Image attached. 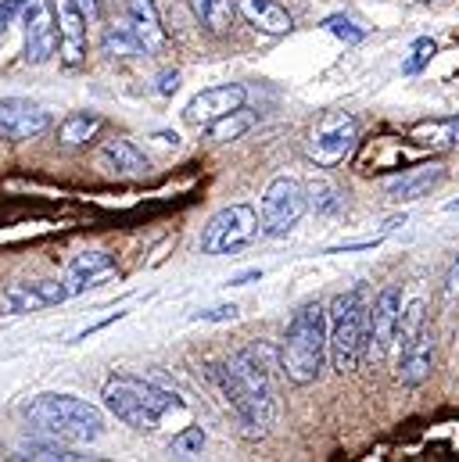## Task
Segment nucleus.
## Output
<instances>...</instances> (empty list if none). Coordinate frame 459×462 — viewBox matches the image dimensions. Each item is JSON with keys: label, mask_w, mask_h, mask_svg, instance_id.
Instances as JSON below:
<instances>
[{"label": "nucleus", "mask_w": 459, "mask_h": 462, "mask_svg": "<svg viewBox=\"0 0 459 462\" xmlns=\"http://www.w3.org/2000/svg\"><path fill=\"white\" fill-rule=\"evenodd\" d=\"M209 373L230 402V409L240 423V434L248 441L266 438L269 427L276 423V387H273L269 365L258 358V351L244 347L223 362H216Z\"/></svg>", "instance_id": "1"}, {"label": "nucleus", "mask_w": 459, "mask_h": 462, "mask_svg": "<svg viewBox=\"0 0 459 462\" xmlns=\"http://www.w3.org/2000/svg\"><path fill=\"white\" fill-rule=\"evenodd\" d=\"M22 420L40 434L65 445H90L105 434V412L76 394H36L22 405Z\"/></svg>", "instance_id": "2"}, {"label": "nucleus", "mask_w": 459, "mask_h": 462, "mask_svg": "<svg viewBox=\"0 0 459 462\" xmlns=\"http://www.w3.org/2000/svg\"><path fill=\"white\" fill-rule=\"evenodd\" d=\"M331 323H327V309L320 301H305L295 316H291V327L284 334V345H280V369L291 383L298 387H309L323 376L327 362H331Z\"/></svg>", "instance_id": "3"}, {"label": "nucleus", "mask_w": 459, "mask_h": 462, "mask_svg": "<svg viewBox=\"0 0 459 462\" xmlns=\"http://www.w3.org/2000/svg\"><path fill=\"white\" fill-rule=\"evenodd\" d=\"M101 398H105V409L118 423H126L140 434H155L165 423V416L187 412V405L176 391L158 387V383L140 380V376H112L105 383Z\"/></svg>", "instance_id": "4"}, {"label": "nucleus", "mask_w": 459, "mask_h": 462, "mask_svg": "<svg viewBox=\"0 0 459 462\" xmlns=\"http://www.w3.org/2000/svg\"><path fill=\"white\" fill-rule=\"evenodd\" d=\"M327 323H331V337H327L331 365L344 376L362 358V334H366V287L362 283H355L351 291H344L331 301Z\"/></svg>", "instance_id": "5"}, {"label": "nucleus", "mask_w": 459, "mask_h": 462, "mask_svg": "<svg viewBox=\"0 0 459 462\" xmlns=\"http://www.w3.org/2000/svg\"><path fill=\"white\" fill-rule=\"evenodd\" d=\"M258 233H262V223H258V212L251 205H230L205 223L201 251L205 254H237L248 244H255Z\"/></svg>", "instance_id": "6"}, {"label": "nucleus", "mask_w": 459, "mask_h": 462, "mask_svg": "<svg viewBox=\"0 0 459 462\" xmlns=\"http://www.w3.org/2000/svg\"><path fill=\"white\" fill-rule=\"evenodd\" d=\"M309 212V190L295 176H276L262 194V233L287 236Z\"/></svg>", "instance_id": "7"}, {"label": "nucleus", "mask_w": 459, "mask_h": 462, "mask_svg": "<svg viewBox=\"0 0 459 462\" xmlns=\"http://www.w3.org/2000/svg\"><path fill=\"white\" fill-rule=\"evenodd\" d=\"M355 143H359V122H355V116H348V112H327V116L313 125L309 143H305V154L316 165L331 169V165L344 162L355 151Z\"/></svg>", "instance_id": "8"}, {"label": "nucleus", "mask_w": 459, "mask_h": 462, "mask_svg": "<svg viewBox=\"0 0 459 462\" xmlns=\"http://www.w3.org/2000/svg\"><path fill=\"white\" fill-rule=\"evenodd\" d=\"M398 312H402V291L395 283L384 287L366 305V334H362V358L366 362H380L391 351L395 330H398Z\"/></svg>", "instance_id": "9"}, {"label": "nucleus", "mask_w": 459, "mask_h": 462, "mask_svg": "<svg viewBox=\"0 0 459 462\" xmlns=\"http://www.w3.org/2000/svg\"><path fill=\"white\" fill-rule=\"evenodd\" d=\"M18 25L25 29V65H43L58 54V14L54 0H22Z\"/></svg>", "instance_id": "10"}, {"label": "nucleus", "mask_w": 459, "mask_h": 462, "mask_svg": "<svg viewBox=\"0 0 459 462\" xmlns=\"http://www.w3.org/2000/svg\"><path fill=\"white\" fill-rule=\"evenodd\" d=\"M72 291L65 280H40V283H7L0 294V309L7 316H22V312H40L51 305L69 301Z\"/></svg>", "instance_id": "11"}, {"label": "nucleus", "mask_w": 459, "mask_h": 462, "mask_svg": "<svg viewBox=\"0 0 459 462\" xmlns=\"http://www.w3.org/2000/svg\"><path fill=\"white\" fill-rule=\"evenodd\" d=\"M244 101H248V90H244V87H237V83L209 87V90H201V94H194V97L187 101V108H183V122H187V125L205 129V125H212L216 118L230 116V112H237V108H244Z\"/></svg>", "instance_id": "12"}, {"label": "nucleus", "mask_w": 459, "mask_h": 462, "mask_svg": "<svg viewBox=\"0 0 459 462\" xmlns=\"http://www.w3.org/2000/svg\"><path fill=\"white\" fill-rule=\"evenodd\" d=\"M58 14V61L61 69H80L87 61V14L72 0H54Z\"/></svg>", "instance_id": "13"}, {"label": "nucleus", "mask_w": 459, "mask_h": 462, "mask_svg": "<svg viewBox=\"0 0 459 462\" xmlns=\"http://www.w3.org/2000/svg\"><path fill=\"white\" fill-rule=\"evenodd\" d=\"M51 129L47 108L25 97H0V140H33Z\"/></svg>", "instance_id": "14"}, {"label": "nucleus", "mask_w": 459, "mask_h": 462, "mask_svg": "<svg viewBox=\"0 0 459 462\" xmlns=\"http://www.w3.org/2000/svg\"><path fill=\"white\" fill-rule=\"evenodd\" d=\"M126 18H129V25L140 36L147 54H165L169 51V32L162 25V14H158L155 0H126Z\"/></svg>", "instance_id": "15"}, {"label": "nucleus", "mask_w": 459, "mask_h": 462, "mask_svg": "<svg viewBox=\"0 0 459 462\" xmlns=\"http://www.w3.org/2000/svg\"><path fill=\"white\" fill-rule=\"evenodd\" d=\"M435 358H438L435 330H424L406 351H398V383L402 387H420L435 373Z\"/></svg>", "instance_id": "16"}, {"label": "nucleus", "mask_w": 459, "mask_h": 462, "mask_svg": "<svg viewBox=\"0 0 459 462\" xmlns=\"http://www.w3.org/2000/svg\"><path fill=\"white\" fill-rule=\"evenodd\" d=\"M115 276V262L108 251H83L72 265H69V273H65V283H69V291H72V298L76 294H83V291H90V287H98L101 280H108Z\"/></svg>", "instance_id": "17"}, {"label": "nucleus", "mask_w": 459, "mask_h": 462, "mask_svg": "<svg viewBox=\"0 0 459 462\" xmlns=\"http://www.w3.org/2000/svg\"><path fill=\"white\" fill-rule=\"evenodd\" d=\"M237 11H240L258 32H266V36H287L291 25H295L291 11H287L284 4H276V0H237Z\"/></svg>", "instance_id": "18"}, {"label": "nucleus", "mask_w": 459, "mask_h": 462, "mask_svg": "<svg viewBox=\"0 0 459 462\" xmlns=\"http://www.w3.org/2000/svg\"><path fill=\"white\" fill-rule=\"evenodd\" d=\"M101 165L115 172V176H144L151 169V162L144 158V151L133 143V140H108L101 147Z\"/></svg>", "instance_id": "19"}, {"label": "nucleus", "mask_w": 459, "mask_h": 462, "mask_svg": "<svg viewBox=\"0 0 459 462\" xmlns=\"http://www.w3.org/2000/svg\"><path fill=\"white\" fill-rule=\"evenodd\" d=\"M442 180H445V169L442 165H420V169H409L406 176H398L395 183H388V198H395V201H417L427 190H435Z\"/></svg>", "instance_id": "20"}, {"label": "nucleus", "mask_w": 459, "mask_h": 462, "mask_svg": "<svg viewBox=\"0 0 459 462\" xmlns=\"http://www.w3.org/2000/svg\"><path fill=\"white\" fill-rule=\"evenodd\" d=\"M194 18L201 22L205 32L212 36H227L233 29V18H237V4L233 0H187Z\"/></svg>", "instance_id": "21"}, {"label": "nucleus", "mask_w": 459, "mask_h": 462, "mask_svg": "<svg viewBox=\"0 0 459 462\" xmlns=\"http://www.w3.org/2000/svg\"><path fill=\"white\" fill-rule=\"evenodd\" d=\"M101 129H105V118L98 112H72V116H65L58 122V140H61V147H83Z\"/></svg>", "instance_id": "22"}, {"label": "nucleus", "mask_w": 459, "mask_h": 462, "mask_svg": "<svg viewBox=\"0 0 459 462\" xmlns=\"http://www.w3.org/2000/svg\"><path fill=\"white\" fill-rule=\"evenodd\" d=\"M409 136H413L417 143H431V147H459V116L417 122V125L409 129Z\"/></svg>", "instance_id": "23"}, {"label": "nucleus", "mask_w": 459, "mask_h": 462, "mask_svg": "<svg viewBox=\"0 0 459 462\" xmlns=\"http://www.w3.org/2000/svg\"><path fill=\"white\" fill-rule=\"evenodd\" d=\"M424 330H427V305H424V298H413V301L398 312V330H395V345H398V351H406Z\"/></svg>", "instance_id": "24"}, {"label": "nucleus", "mask_w": 459, "mask_h": 462, "mask_svg": "<svg viewBox=\"0 0 459 462\" xmlns=\"http://www.w3.org/2000/svg\"><path fill=\"white\" fill-rule=\"evenodd\" d=\"M101 51L108 58H136V54H147L140 36L133 32V25H108L105 36H101Z\"/></svg>", "instance_id": "25"}, {"label": "nucleus", "mask_w": 459, "mask_h": 462, "mask_svg": "<svg viewBox=\"0 0 459 462\" xmlns=\"http://www.w3.org/2000/svg\"><path fill=\"white\" fill-rule=\"evenodd\" d=\"M251 125H255V116H251L248 108H237V112H230V116L216 118L212 125H205V133H209V140H216V143H227V140H237V136H244Z\"/></svg>", "instance_id": "26"}, {"label": "nucleus", "mask_w": 459, "mask_h": 462, "mask_svg": "<svg viewBox=\"0 0 459 462\" xmlns=\"http://www.w3.org/2000/svg\"><path fill=\"white\" fill-rule=\"evenodd\" d=\"M305 190H309V205H313L316 212L331 216V212H338V208H342V194H338V187H331L327 180H313Z\"/></svg>", "instance_id": "27"}, {"label": "nucleus", "mask_w": 459, "mask_h": 462, "mask_svg": "<svg viewBox=\"0 0 459 462\" xmlns=\"http://www.w3.org/2000/svg\"><path fill=\"white\" fill-rule=\"evenodd\" d=\"M169 448H173L176 456H183V459L201 456V448H205V430H201V427H183V430L169 441Z\"/></svg>", "instance_id": "28"}, {"label": "nucleus", "mask_w": 459, "mask_h": 462, "mask_svg": "<svg viewBox=\"0 0 459 462\" xmlns=\"http://www.w3.org/2000/svg\"><path fill=\"white\" fill-rule=\"evenodd\" d=\"M435 54H438V43H435V40H427V36H420V40L413 43L409 58L402 61V72H406V76H417V72H420Z\"/></svg>", "instance_id": "29"}, {"label": "nucleus", "mask_w": 459, "mask_h": 462, "mask_svg": "<svg viewBox=\"0 0 459 462\" xmlns=\"http://www.w3.org/2000/svg\"><path fill=\"white\" fill-rule=\"evenodd\" d=\"M323 29L327 32H334L338 40H344V43H359L362 36H366V29L362 25H355L351 18H344V14H331V18H323Z\"/></svg>", "instance_id": "30"}, {"label": "nucleus", "mask_w": 459, "mask_h": 462, "mask_svg": "<svg viewBox=\"0 0 459 462\" xmlns=\"http://www.w3.org/2000/svg\"><path fill=\"white\" fill-rule=\"evenodd\" d=\"M237 305H212V309H198L191 319H198V323H233L237 319Z\"/></svg>", "instance_id": "31"}, {"label": "nucleus", "mask_w": 459, "mask_h": 462, "mask_svg": "<svg viewBox=\"0 0 459 462\" xmlns=\"http://www.w3.org/2000/svg\"><path fill=\"white\" fill-rule=\"evenodd\" d=\"M384 236H370V240H348V244H334V247H327V254H348V251H370V247H377Z\"/></svg>", "instance_id": "32"}, {"label": "nucleus", "mask_w": 459, "mask_h": 462, "mask_svg": "<svg viewBox=\"0 0 459 462\" xmlns=\"http://www.w3.org/2000/svg\"><path fill=\"white\" fill-rule=\"evenodd\" d=\"M18 11H22V0H0V36L7 32V25L18 22Z\"/></svg>", "instance_id": "33"}, {"label": "nucleus", "mask_w": 459, "mask_h": 462, "mask_svg": "<svg viewBox=\"0 0 459 462\" xmlns=\"http://www.w3.org/2000/svg\"><path fill=\"white\" fill-rule=\"evenodd\" d=\"M176 90H180V72H162L158 76V94L162 97H173Z\"/></svg>", "instance_id": "34"}, {"label": "nucleus", "mask_w": 459, "mask_h": 462, "mask_svg": "<svg viewBox=\"0 0 459 462\" xmlns=\"http://www.w3.org/2000/svg\"><path fill=\"white\" fill-rule=\"evenodd\" d=\"M83 14H87V22H94V18H101V11H105V0H72Z\"/></svg>", "instance_id": "35"}, {"label": "nucleus", "mask_w": 459, "mask_h": 462, "mask_svg": "<svg viewBox=\"0 0 459 462\" xmlns=\"http://www.w3.org/2000/svg\"><path fill=\"white\" fill-rule=\"evenodd\" d=\"M251 280H262V269H248V273H237V276H230L227 283H230V287H248Z\"/></svg>", "instance_id": "36"}, {"label": "nucleus", "mask_w": 459, "mask_h": 462, "mask_svg": "<svg viewBox=\"0 0 459 462\" xmlns=\"http://www.w3.org/2000/svg\"><path fill=\"white\" fill-rule=\"evenodd\" d=\"M449 291H453V294L459 291V254H456V262H453V269H449Z\"/></svg>", "instance_id": "37"}, {"label": "nucleus", "mask_w": 459, "mask_h": 462, "mask_svg": "<svg viewBox=\"0 0 459 462\" xmlns=\"http://www.w3.org/2000/svg\"><path fill=\"white\" fill-rule=\"evenodd\" d=\"M155 140H158V143H173V147L180 143V136H176V133H155Z\"/></svg>", "instance_id": "38"}, {"label": "nucleus", "mask_w": 459, "mask_h": 462, "mask_svg": "<svg viewBox=\"0 0 459 462\" xmlns=\"http://www.w3.org/2000/svg\"><path fill=\"white\" fill-rule=\"evenodd\" d=\"M424 4H427V0H424Z\"/></svg>", "instance_id": "39"}]
</instances>
